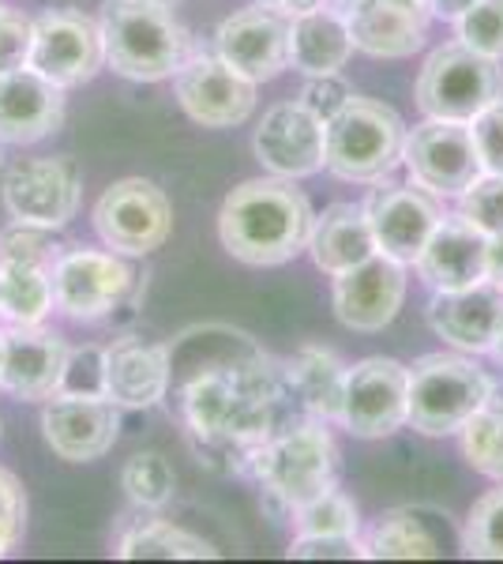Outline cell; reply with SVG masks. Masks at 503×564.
<instances>
[{"mask_svg": "<svg viewBox=\"0 0 503 564\" xmlns=\"http://www.w3.org/2000/svg\"><path fill=\"white\" fill-rule=\"evenodd\" d=\"M492 358L503 361V332H500V339H496V347H492Z\"/></svg>", "mask_w": 503, "mask_h": 564, "instance_id": "c3c4849f", "label": "cell"}, {"mask_svg": "<svg viewBox=\"0 0 503 564\" xmlns=\"http://www.w3.org/2000/svg\"><path fill=\"white\" fill-rule=\"evenodd\" d=\"M470 129H473V143H478L484 174H503V98L492 102L489 109H481L470 121Z\"/></svg>", "mask_w": 503, "mask_h": 564, "instance_id": "60d3db41", "label": "cell"}, {"mask_svg": "<svg viewBox=\"0 0 503 564\" xmlns=\"http://www.w3.org/2000/svg\"><path fill=\"white\" fill-rule=\"evenodd\" d=\"M420 282L433 294L444 290H466L473 282L489 279V238L462 215H444L433 238L414 260Z\"/></svg>", "mask_w": 503, "mask_h": 564, "instance_id": "cb8c5ba5", "label": "cell"}, {"mask_svg": "<svg viewBox=\"0 0 503 564\" xmlns=\"http://www.w3.org/2000/svg\"><path fill=\"white\" fill-rule=\"evenodd\" d=\"M95 230L106 249L121 257H151L173 234V204L166 188L147 177L113 181L95 204Z\"/></svg>", "mask_w": 503, "mask_h": 564, "instance_id": "9c48e42d", "label": "cell"}, {"mask_svg": "<svg viewBox=\"0 0 503 564\" xmlns=\"http://www.w3.org/2000/svg\"><path fill=\"white\" fill-rule=\"evenodd\" d=\"M23 523H26V497L23 486L12 470L0 467V557L15 550V542L23 539Z\"/></svg>", "mask_w": 503, "mask_h": 564, "instance_id": "ab89813d", "label": "cell"}, {"mask_svg": "<svg viewBox=\"0 0 503 564\" xmlns=\"http://www.w3.org/2000/svg\"><path fill=\"white\" fill-rule=\"evenodd\" d=\"M327 8H335V12H342V15H350L357 4H361V0H324Z\"/></svg>", "mask_w": 503, "mask_h": 564, "instance_id": "7dc6e473", "label": "cell"}, {"mask_svg": "<svg viewBox=\"0 0 503 564\" xmlns=\"http://www.w3.org/2000/svg\"><path fill=\"white\" fill-rule=\"evenodd\" d=\"M409 417V366L395 358H364L346 372L338 422L361 441H380Z\"/></svg>", "mask_w": 503, "mask_h": 564, "instance_id": "4fadbf2b", "label": "cell"}, {"mask_svg": "<svg viewBox=\"0 0 503 564\" xmlns=\"http://www.w3.org/2000/svg\"><path fill=\"white\" fill-rule=\"evenodd\" d=\"M121 406L109 395H84V391H57L45 399L42 436L53 456L64 463H90L113 452L121 436Z\"/></svg>", "mask_w": 503, "mask_h": 564, "instance_id": "9a60e30c", "label": "cell"}, {"mask_svg": "<svg viewBox=\"0 0 503 564\" xmlns=\"http://www.w3.org/2000/svg\"><path fill=\"white\" fill-rule=\"evenodd\" d=\"M68 343L57 332L34 327H4V361H0V391L23 403H45L61 391Z\"/></svg>", "mask_w": 503, "mask_h": 564, "instance_id": "44dd1931", "label": "cell"}, {"mask_svg": "<svg viewBox=\"0 0 503 564\" xmlns=\"http://www.w3.org/2000/svg\"><path fill=\"white\" fill-rule=\"evenodd\" d=\"M121 489L135 508L158 512V508H166L173 494H177V475H173L170 459L162 456V452H140V456H132L124 463Z\"/></svg>", "mask_w": 503, "mask_h": 564, "instance_id": "d6a6232c", "label": "cell"}, {"mask_svg": "<svg viewBox=\"0 0 503 564\" xmlns=\"http://www.w3.org/2000/svg\"><path fill=\"white\" fill-rule=\"evenodd\" d=\"M361 557L372 561H428L444 557L436 531L420 508H391L361 534Z\"/></svg>", "mask_w": 503, "mask_h": 564, "instance_id": "f1b7e54d", "label": "cell"}, {"mask_svg": "<svg viewBox=\"0 0 503 564\" xmlns=\"http://www.w3.org/2000/svg\"><path fill=\"white\" fill-rule=\"evenodd\" d=\"M492 399V377L466 354H425L409 366V417L425 436L459 433Z\"/></svg>", "mask_w": 503, "mask_h": 564, "instance_id": "8992f818", "label": "cell"}, {"mask_svg": "<svg viewBox=\"0 0 503 564\" xmlns=\"http://www.w3.org/2000/svg\"><path fill=\"white\" fill-rule=\"evenodd\" d=\"M406 124L387 102L353 95L327 121V166L338 181L376 185L402 162Z\"/></svg>", "mask_w": 503, "mask_h": 564, "instance_id": "5b68a950", "label": "cell"}, {"mask_svg": "<svg viewBox=\"0 0 503 564\" xmlns=\"http://www.w3.org/2000/svg\"><path fill=\"white\" fill-rule=\"evenodd\" d=\"M376 234L364 215V204H331L324 215H316L308 257L324 275H342L369 257H376Z\"/></svg>", "mask_w": 503, "mask_h": 564, "instance_id": "484cf974", "label": "cell"}, {"mask_svg": "<svg viewBox=\"0 0 503 564\" xmlns=\"http://www.w3.org/2000/svg\"><path fill=\"white\" fill-rule=\"evenodd\" d=\"M346 23H350L353 50L369 53V57L398 61L414 57L425 45L433 12L420 0H361L346 15Z\"/></svg>", "mask_w": 503, "mask_h": 564, "instance_id": "d4e9b609", "label": "cell"}, {"mask_svg": "<svg viewBox=\"0 0 503 564\" xmlns=\"http://www.w3.org/2000/svg\"><path fill=\"white\" fill-rule=\"evenodd\" d=\"M353 98V87L342 79V72H331V76H308V84L300 87V106H308L319 121H331V117Z\"/></svg>", "mask_w": 503, "mask_h": 564, "instance_id": "b9f144b4", "label": "cell"}, {"mask_svg": "<svg viewBox=\"0 0 503 564\" xmlns=\"http://www.w3.org/2000/svg\"><path fill=\"white\" fill-rule=\"evenodd\" d=\"M428 324L447 347L462 354H492L503 332V282L481 279L466 290H444L428 305Z\"/></svg>", "mask_w": 503, "mask_h": 564, "instance_id": "ffe728a7", "label": "cell"}, {"mask_svg": "<svg viewBox=\"0 0 503 564\" xmlns=\"http://www.w3.org/2000/svg\"><path fill=\"white\" fill-rule=\"evenodd\" d=\"M252 151L274 177H316L327 166V121H319L300 102H278L263 113L252 135Z\"/></svg>", "mask_w": 503, "mask_h": 564, "instance_id": "2e32d148", "label": "cell"}, {"mask_svg": "<svg viewBox=\"0 0 503 564\" xmlns=\"http://www.w3.org/2000/svg\"><path fill=\"white\" fill-rule=\"evenodd\" d=\"M489 279L503 282V234H492L489 238Z\"/></svg>", "mask_w": 503, "mask_h": 564, "instance_id": "bcb514c9", "label": "cell"}, {"mask_svg": "<svg viewBox=\"0 0 503 564\" xmlns=\"http://www.w3.org/2000/svg\"><path fill=\"white\" fill-rule=\"evenodd\" d=\"M462 456L478 475L503 481V399L492 395L459 430Z\"/></svg>", "mask_w": 503, "mask_h": 564, "instance_id": "1f68e13d", "label": "cell"}, {"mask_svg": "<svg viewBox=\"0 0 503 564\" xmlns=\"http://www.w3.org/2000/svg\"><path fill=\"white\" fill-rule=\"evenodd\" d=\"M0 361H4V327H0Z\"/></svg>", "mask_w": 503, "mask_h": 564, "instance_id": "681fc988", "label": "cell"}, {"mask_svg": "<svg viewBox=\"0 0 503 564\" xmlns=\"http://www.w3.org/2000/svg\"><path fill=\"white\" fill-rule=\"evenodd\" d=\"M455 39L492 61H503V0H481L455 20Z\"/></svg>", "mask_w": 503, "mask_h": 564, "instance_id": "d590c367", "label": "cell"}, {"mask_svg": "<svg viewBox=\"0 0 503 564\" xmlns=\"http://www.w3.org/2000/svg\"><path fill=\"white\" fill-rule=\"evenodd\" d=\"M64 124V87L31 65L0 76V143L26 148Z\"/></svg>", "mask_w": 503, "mask_h": 564, "instance_id": "7402d4cb", "label": "cell"}, {"mask_svg": "<svg viewBox=\"0 0 503 564\" xmlns=\"http://www.w3.org/2000/svg\"><path fill=\"white\" fill-rule=\"evenodd\" d=\"M0 199L4 212L20 223L61 230L79 212L84 199V170L68 154H42V159H23L0 181Z\"/></svg>", "mask_w": 503, "mask_h": 564, "instance_id": "8fae6325", "label": "cell"}, {"mask_svg": "<svg viewBox=\"0 0 503 564\" xmlns=\"http://www.w3.org/2000/svg\"><path fill=\"white\" fill-rule=\"evenodd\" d=\"M436 199L440 196L425 193L414 181L409 185H383V181H376L372 196L364 199V215H369L372 234H376V249L409 268L444 218Z\"/></svg>", "mask_w": 503, "mask_h": 564, "instance_id": "ac0fdd59", "label": "cell"}, {"mask_svg": "<svg viewBox=\"0 0 503 564\" xmlns=\"http://www.w3.org/2000/svg\"><path fill=\"white\" fill-rule=\"evenodd\" d=\"M286 553L297 561H316V557L353 561L361 557V534H294Z\"/></svg>", "mask_w": 503, "mask_h": 564, "instance_id": "7bdbcfd3", "label": "cell"}, {"mask_svg": "<svg viewBox=\"0 0 503 564\" xmlns=\"http://www.w3.org/2000/svg\"><path fill=\"white\" fill-rule=\"evenodd\" d=\"M106 395L124 411H151L170 395V347L121 335L106 347Z\"/></svg>", "mask_w": 503, "mask_h": 564, "instance_id": "603a6c76", "label": "cell"}, {"mask_svg": "<svg viewBox=\"0 0 503 564\" xmlns=\"http://www.w3.org/2000/svg\"><path fill=\"white\" fill-rule=\"evenodd\" d=\"M402 166L425 193L455 199L484 174L470 121H440V117H425L417 129L406 132Z\"/></svg>", "mask_w": 503, "mask_h": 564, "instance_id": "30bf717a", "label": "cell"}, {"mask_svg": "<svg viewBox=\"0 0 503 564\" xmlns=\"http://www.w3.org/2000/svg\"><path fill=\"white\" fill-rule=\"evenodd\" d=\"M140 297V275L113 249H64L53 263V305L68 321L95 324Z\"/></svg>", "mask_w": 503, "mask_h": 564, "instance_id": "ba28073f", "label": "cell"}, {"mask_svg": "<svg viewBox=\"0 0 503 564\" xmlns=\"http://www.w3.org/2000/svg\"><path fill=\"white\" fill-rule=\"evenodd\" d=\"M53 308V263L0 260V324L34 327Z\"/></svg>", "mask_w": 503, "mask_h": 564, "instance_id": "f546056e", "label": "cell"}, {"mask_svg": "<svg viewBox=\"0 0 503 564\" xmlns=\"http://www.w3.org/2000/svg\"><path fill=\"white\" fill-rule=\"evenodd\" d=\"M286 369L289 395L297 399L313 417L324 422H338L342 414V395H346V372L350 366L338 361V354L319 350V347H300L294 358L282 361Z\"/></svg>", "mask_w": 503, "mask_h": 564, "instance_id": "83f0119b", "label": "cell"}, {"mask_svg": "<svg viewBox=\"0 0 503 564\" xmlns=\"http://www.w3.org/2000/svg\"><path fill=\"white\" fill-rule=\"evenodd\" d=\"M61 391H84V395H106V347H76L68 350Z\"/></svg>", "mask_w": 503, "mask_h": 564, "instance_id": "f35d334b", "label": "cell"}, {"mask_svg": "<svg viewBox=\"0 0 503 564\" xmlns=\"http://www.w3.org/2000/svg\"><path fill=\"white\" fill-rule=\"evenodd\" d=\"M316 212L289 177L241 181L218 212V241L249 268H278L308 252Z\"/></svg>", "mask_w": 503, "mask_h": 564, "instance_id": "7a4b0ae2", "label": "cell"}, {"mask_svg": "<svg viewBox=\"0 0 503 564\" xmlns=\"http://www.w3.org/2000/svg\"><path fill=\"white\" fill-rule=\"evenodd\" d=\"M406 302V263H398L387 252H376L357 268L335 275L331 308L338 324L350 332H383L398 316Z\"/></svg>", "mask_w": 503, "mask_h": 564, "instance_id": "e0dca14e", "label": "cell"}, {"mask_svg": "<svg viewBox=\"0 0 503 564\" xmlns=\"http://www.w3.org/2000/svg\"><path fill=\"white\" fill-rule=\"evenodd\" d=\"M170 388L199 463L222 475H252V456L282 425L286 369L237 327H192L170 347Z\"/></svg>", "mask_w": 503, "mask_h": 564, "instance_id": "6da1fadb", "label": "cell"}, {"mask_svg": "<svg viewBox=\"0 0 503 564\" xmlns=\"http://www.w3.org/2000/svg\"><path fill=\"white\" fill-rule=\"evenodd\" d=\"M255 4L274 8V12L294 20V15H305V12H313V8H324V0H255Z\"/></svg>", "mask_w": 503, "mask_h": 564, "instance_id": "ee69618b", "label": "cell"}, {"mask_svg": "<svg viewBox=\"0 0 503 564\" xmlns=\"http://www.w3.org/2000/svg\"><path fill=\"white\" fill-rule=\"evenodd\" d=\"M106 39V65L135 84H162L192 57V39L158 0H106L98 12Z\"/></svg>", "mask_w": 503, "mask_h": 564, "instance_id": "3957f363", "label": "cell"}, {"mask_svg": "<svg viewBox=\"0 0 503 564\" xmlns=\"http://www.w3.org/2000/svg\"><path fill=\"white\" fill-rule=\"evenodd\" d=\"M31 68L57 87H84L106 68L102 26L76 8H50L34 20Z\"/></svg>", "mask_w": 503, "mask_h": 564, "instance_id": "7c38bea8", "label": "cell"}, {"mask_svg": "<svg viewBox=\"0 0 503 564\" xmlns=\"http://www.w3.org/2000/svg\"><path fill=\"white\" fill-rule=\"evenodd\" d=\"M462 550H466V557L503 561V481L496 489H489L484 497L473 500L470 516H466Z\"/></svg>", "mask_w": 503, "mask_h": 564, "instance_id": "e575fe53", "label": "cell"}, {"mask_svg": "<svg viewBox=\"0 0 503 564\" xmlns=\"http://www.w3.org/2000/svg\"><path fill=\"white\" fill-rule=\"evenodd\" d=\"M215 53L252 84H271L289 68V15L263 4L241 8L218 26Z\"/></svg>", "mask_w": 503, "mask_h": 564, "instance_id": "d6986e66", "label": "cell"}, {"mask_svg": "<svg viewBox=\"0 0 503 564\" xmlns=\"http://www.w3.org/2000/svg\"><path fill=\"white\" fill-rule=\"evenodd\" d=\"M289 520L294 534H361V512L338 486L300 505Z\"/></svg>", "mask_w": 503, "mask_h": 564, "instance_id": "836d02e7", "label": "cell"}, {"mask_svg": "<svg viewBox=\"0 0 503 564\" xmlns=\"http://www.w3.org/2000/svg\"><path fill=\"white\" fill-rule=\"evenodd\" d=\"M252 475L274 505L294 516L300 505L338 486V444L324 417L278 425L255 448Z\"/></svg>", "mask_w": 503, "mask_h": 564, "instance_id": "277c9868", "label": "cell"}, {"mask_svg": "<svg viewBox=\"0 0 503 564\" xmlns=\"http://www.w3.org/2000/svg\"><path fill=\"white\" fill-rule=\"evenodd\" d=\"M503 98V61L470 50L459 39L428 53L417 76V106L440 121H473Z\"/></svg>", "mask_w": 503, "mask_h": 564, "instance_id": "52a82bcc", "label": "cell"}, {"mask_svg": "<svg viewBox=\"0 0 503 564\" xmlns=\"http://www.w3.org/2000/svg\"><path fill=\"white\" fill-rule=\"evenodd\" d=\"M459 215L473 223L484 238L503 234V174H481L459 196Z\"/></svg>", "mask_w": 503, "mask_h": 564, "instance_id": "8d00e7d4", "label": "cell"}, {"mask_svg": "<svg viewBox=\"0 0 503 564\" xmlns=\"http://www.w3.org/2000/svg\"><path fill=\"white\" fill-rule=\"evenodd\" d=\"M0 162H4V143H0Z\"/></svg>", "mask_w": 503, "mask_h": 564, "instance_id": "816d5d0a", "label": "cell"}, {"mask_svg": "<svg viewBox=\"0 0 503 564\" xmlns=\"http://www.w3.org/2000/svg\"><path fill=\"white\" fill-rule=\"evenodd\" d=\"M350 57H353V39L342 12L324 4L289 20V68H297L305 79L342 72Z\"/></svg>", "mask_w": 503, "mask_h": 564, "instance_id": "4316f807", "label": "cell"}, {"mask_svg": "<svg viewBox=\"0 0 503 564\" xmlns=\"http://www.w3.org/2000/svg\"><path fill=\"white\" fill-rule=\"evenodd\" d=\"M255 87L218 53H192L173 76L181 109L204 129H237L255 113Z\"/></svg>", "mask_w": 503, "mask_h": 564, "instance_id": "5bb4252c", "label": "cell"}, {"mask_svg": "<svg viewBox=\"0 0 503 564\" xmlns=\"http://www.w3.org/2000/svg\"><path fill=\"white\" fill-rule=\"evenodd\" d=\"M34 53V20L15 8L0 4V76L31 65Z\"/></svg>", "mask_w": 503, "mask_h": 564, "instance_id": "74e56055", "label": "cell"}, {"mask_svg": "<svg viewBox=\"0 0 503 564\" xmlns=\"http://www.w3.org/2000/svg\"><path fill=\"white\" fill-rule=\"evenodd\" d=\"M117 557L124 561H210L218 557V550L199 534L185 531V527L170 520H135L128 531L117 539Z\"/></svg>", "mask_w": 503, "mask_h": 564, "instance_id": "4dcf8cb0", "label": "cell"}, {"mask_svg": "<svg viewBox=\"0 0 503 564\" xmlns=\"http://www.w3.org/2000/svg\"><path fill=\"white\" fill-rule=\"evenodd\" d=\"M158 4H170V8H173V4H177V0H158Z\"/></svg>", "mask_w": 503, "mask_h": 564, "instance_id": "f907efd6", "label": "cell"}, {"mask_svg": "<svg viewBox=\"0 0 503 564\" xmlns=\"http://www.w3.org/2000/svg\"><path fill=\"white\" fill-rule=\"evenodd\" d=\"M473 4H481V0H433V20L455 23L462 12H470Z\"/></svg>", "mask_w": 503, "mask_h": 564, "instance_id": "f6af8a7d", "label": "cell"}]
</instances>
